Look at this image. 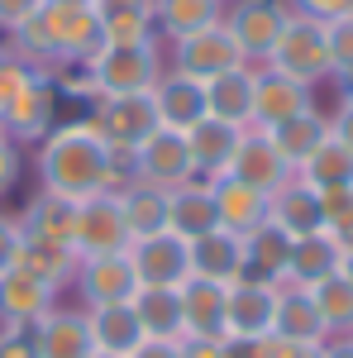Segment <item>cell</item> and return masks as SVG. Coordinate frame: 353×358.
<instances>
[{
    "label": "cell",
    "mask_w": 353,
    "mask_h": 358,
    "mask_svg": "<svg viewBox=\"0 0 353 358\" xmlns=\"http://www.w3.org/2000/svg\"><path fill=\"white\" fill-rule=\"evenodd\" d=\"M320 358H353V334H329L320 344Z\"/></svg>",
    "instance_id": "50"
},
{
    "label": "cell",
    "mask_w": 353,
    "mask_h": 358,
    "mask_svg": "<svg viewBox=\"0 0 353 358\" xmlns=\"http://www.w3.org/2000/svg\"><path fill=\"white\" fill-rule=\"evenodd\" d=\"M124 253H129V268H134L138 287H182L191 277V244L177 239L172 229L129 239Z\"/></svg>",
    "instance_id": "7"
},
{
    "label": "cell",
    "mask_w": 353,
    "mask_h": 358,
    "mask_svg": "<svg viewBox=\"0 0 353 358\" xmlns=\"http://www.w3.org/2000/svg\"><path fill=\"white\" fill-rule=\"evenodd\" d=\"M20 224H24V229H34V234H48V239H57V244H72L77 206H72V201H62V196L38 192L34 201H29V210L20 215Z\"/></svg>",
    "instance_id": "37"
},
{
    "label": "cell",
    "mask_w": 353,
    "mask_h": 358,
    "mask_svg": "<svg viewBox=\"0 0 353 358\" xmlns=\"http://www.w3.org/2000/svg\"><path fill=\"white\" fill-rule=\"evenodd\" d=\"M263 358H320V344H296V339H277V334H268Z\"/></svg>",
    "instance_id": "44"
},
{
    "label": "cell",
    "mask_w": 353,
    "mask_h": 358,
    "mask_svg": "<svg viewBox=\"0 0 353 358\" xmlns=\"http://www.w3.org/2000/svg\"><path fill=\"white\" fill-rule=\"evenodd\" d=\"M206 115L224 120V124H239V129L253 124V62L206 82Z\"/></svg>",
    "instance_id": "29"
},
{
    "label": "cell",
    "mask_w": 353,
    "mask_h": 358,
    "mask_svg": "<svg viewBox=\"0 0 353 358\" xmlns=\"http://www.w3.org/2000/svg\"><path fill=\"white\" fill-rule=\"evenodd\" d=\"M163 57H167L172 72H182V77H191V82H215V77L234 72V67H248L244 48L234 43V34H229L224 20L210 24V29H196V34L177 38V43H167Z\"/></svg>",
    "instance_id": "5"
},
{
    "label": "cell",
    "mask_w": 353,
    "mask_h": 358,
    "mask_svg": "<svg viewBox=\"0 0 353 358\" xmlns=\"http://www.w3.org/2000/svg\"><path fill=\"white\" fill-rule=\"evenodd\" d=\"M268 334L263 339H244V334H224V358H263Z\"/></svg>",
    "instance_id": "48"
},
{
    "label": "cell",
    "mask_w": 353,
    "mask_h": 358,
    "mask_svg": "<svg viewBox=\"0 0 353 358\" xmlns=\"http://www.w3.org/2000/svg\"><path fill=\"white\" fill-rule=\"evenodd\" d=\"M210 196H215V220L219 229H234V234H248L268 220V196L258 187H248L239 177H210Z\"/></svg>",
    "instance_id": "24"
},
{
    "label": "cell",
    "mask_w": 353,
    "mask_h": 358,
    "mask_svg": "<svg viewBox=\"0 0 353 358\" xmlns=\"http://www.w3.org/2000/svg\"><path fill=\"white\" fill-rule=\"evenodd\" d=\"M239 124H224V120H196L187 129V153H191V177L210 182V177H224L229 172V158L239 148Z\"/></svg>",
    "instance_id": "18"
},
{
    "label": "cell",
    "mask_w": 353,
    "mask_h": 358,
    "mask_svg": "<svg viewBox=\"0 0 353 358\" xmlns=\"http://www.w3.org/2000/svg\"><path fill=\"white\" fill-rule=\"evenodd\" d=\"M339 273H344V277L353 282V248H344V268H339Z\"/></svg>",
    "instance_id": "52"
},
{
    "label": "cell",
    "mask_w": 353,
    "mask_h": 358,
    "mask_svg": "<svg viewBox=\"0 0 353 358\" xmlns=\"http://www.w3.org/2000/svg\"><path fill=\"white\" fill-rule=\"evenodd\" d=\"M91 358H115V354H101V349H91Z\"/></svg>",
    "instance_id": "53"
},
{
    "label": "cell",
    "mask_w": 353,
    "mask_h": 358,
    "mask_svg": "<svg viewBox=\"0 0 353 358\" xmlns=\"http://www.w3.org/2000/svg\"><path fill=\"white\" fill-rule=\"evenodd\" d=\"M115 196H120V210H124V224H129L134 239L167 229V192H163V187H153V182H134V177H129Z\"/></svg>",
    "instance_id": "34"
},
{
    "label": "cell",
    "mask_w": 353,
    "mask_h": 358,
    "mask_svg": "<svg viewBox=\"0 0 353 358\" xmlns=\"http://www.w3.org/2000/svg\"><path fill=\"white\" fill-rule=\"evenodd\" d=\"M191 277H210L219 287L248 277L244 234H234V229H210V234L191 239Z\"/></svg>",
    "instance_id": "17"
},
{
    "label": "cell",
    "mask_w": 353,
    "mask_h": 358,
    "mask_svg": "<svg viewBox=\"0 0 353 358\" xmlns=\"http://www.w3.org/2000/svg\"><path fill=\"white\" fill-rule=\"evenodd\" d=\"M86 72L96 96H134V91H153L158 77L167 72V57L158 38L148 43H101L86 57Z\"/></svg>",
    "instance_id": "3"
},
{
    "label": "cell",
    "mask_w": 353,
    "mask_h": 358,
    "mask_svg": "<svg viewBox=\"0 0 353 358\" xmlns=\"http://www.w3.org/2000/svg\"><path fill=\"white\" fill-rule=\"evenodd\" d=\"M5 38L29 67H38L48 77L53 67L86 62L101 48V20H96L91 0H43L24 24L10 29Z\"/></svg>",
    "instance_id": "2"
},
{
    "label": "cell",
    "mask_w": 353,
    "mask_h": 358,
    "mask_svg": "<svg viewBox=\"0 0 353 358\" xmlns=\"http://www.w3.org/2000/svg\"><path fill=\"white\" fill-rule=\"evenodd\" d=\"M287 10L315 20V24H329V20H339V15H353V0H287Z\"/></svg>",
    "instance_id": "41"
},
{
    "label": "cell",
    "mask_w": 353,
    "mask_h": 358,
    "mask_svg": "<svg viewBox=\"0 0 353 358\" xmlns=\"http://www.w3.org/2000/svg\"><path fill=\"white\" fill-rule=\"evenodd\" d=\"M219 20H224V0H153V29L163 43H177Z\"/></svg>",
    "instance_id": "31"
},
{
    "label": "cell",
    "mask_w": 353,
    "mask_h": 358,
    "mask_svg": "<svg viewBox=\"0 0 353 358\" xmlns=\"http://www.w3.org/2000/svg\"><path fill=\"white\" fill-rule=\"evenodd\" d=\"M38 358H91V330H86V310L77 306H53L38 325H29Z\"/></svg>",
    "instance_id": "16"
},
{
    "label": "cell",
    "mask_w": 353,
    "mask_h": 358,
    "mask_svg": "<svg viewBox=\"0 0 353 358\" xmlns=\"http://www.w3.org/2000/svg\"><path fill=\"white\" fill-rule=\"evenodd\" d=\"M34 77H43V72H38V67H29L10 43H0V115H5V106H10V101H15Z\"/></svg>",
    "instance_id": "38"
},
{
    "label": "cell",
    "mask_w": 353,
    "mask_h": 358,
    "mask_svg": "<svg viewBox=\"0 0 353 358\" xmlns=\"http://www.w3.org/2000/svg\"><path fill=\"white\" fill-rule=\"evenodd\" d=\"M291 20V10H287V0H234L229 10H224V24L234 34V43L244 48V57L258 67V62H268L272 43L282 38V29Z\"/></svg>",
    "instance_id": "8"
},
{
    "label": "cell",
    "mask_w": 353,
    "mask_h": 358,
    "mask_svg": "<svg viewBox=\"0 0 353 358\" xmlns=\"http://www.w3.org/2000/svg\"><path fill=\"white\" fill-rule=\"evenodd\" d=\"M310 106H315L310 86L291 82V77H282L272 67H253V129H272V124L310 110Z\"/></svg>",
    "instance_id": "15"
},
{
    "label": "cell",
    "mask_w": 353,
    "mask_h": 358,
    "mask_svg": "<svg viewBox=\"0 0 353 358\" xmlns=\"http://www.w3.org/2000/svg\"><path fill=\"white\" fill-rule=\"evenodd\" d=\"M101 20V43H148L153 29V0H91Z\"/></svg>",
    "instance_id": "28"
},
{
    "label": "cell",
    "mask_w": 353,
    "mask_h": 358,
    "mask_svg": "<svg viewBox=\"0 0 353 358\" xmlns=\"http://www.w3.org/2000/svg\"><path fill=\"white\" fill-rule=\"evenodd\" d=\"M77 248L72 244H57V239H48V234H34V229H24L20 224V248H15V268H24V273L43 277V282H53L57 292L77 277Z\"/></svg>",
    "instance_id": "20"
},
{
    "label": "cell",
    "mask_w": 353,
    "mask_h": 358,
    "mask_svg": "<svg viewBox=\"0 0 353 358\" xmlns=\"http://www.w3.org/2000/svg\"><path fill=\"white\" fill-rule=\"evenodd\" d=\"M129 358H182V344L177 339H143Z\"/></svg>",
    "instance_id": "49"
},
{
    "label": "cell",
    "mask_w": 353,
    "mask_h": 358,
    "mask_svg": "<svg viewBox=\"0 0 353 358\" xmlns=\"http://www.w3.org/2000/svg\"><path fill=\"white\" fill-rule=\"evenodd\" d=\"M325 43H329V62H334V77L353 72V15H339L325 24Z\"/></svg>",
    "instance_id": "39"
},
{
    "label": "cell",
    "mask_w": 353,
    "mask_h": 358,
    "mask_svg": "<svg viewBox=\"0 0 353 358\" xmlns=\"http://www.w3.org/2000/svg\"><path fill=\"white\" fill-rule=\"evenodd\" d=\"M268 220L277 224V229H287L291 239H301V234H315V229H325L320 192H315V187H305L296 172H291V182H282V187L268 196Z\"/></svg>",
    "instance_id": "21"
},
{
    "label": "cell",
    "mask_w": 353,
    "mask_h": 358,
    "mask_svg": "<svg viewBox=\"0 0 353 358\" xmlns=\"http://www.w3.org/2000/svg\"><path fill=\"white\" fill-rule=\"evenodd\" d=\"M244 253H248V277H258V282H287V258H291V234L287 229L263 220L258 229L244 234Z\"/></svg>",
    "instance_id": "33"
},
{
    "label": "cell",
    "mask_w": 353,
    "mask_h": 358,
    "mask_svg": "<svg viewBox=\"0 0 353 358\" xmlns=\"http://www.w3.org/2000/svg\"><path fill=\"white\" fill-rule=\"evenodd\" d=\"M43 0H0V34H10V29H20L38 10Z\"/></svg>",
    "instance_id": "45"
},
{
    "label": "cell",
    "mask_w": 353,
    "mask_h": 358,
    "mask_svg": "<svg viewBox=\"0 0 353 358\" xmlns=\"http://www.w3.org/2000/svg\"><path fill=\"white\" fill-rule=\"evenodd\" d=\"M138 325H143V339H182V296L177 287H138L134 296Z\"/></svg>",
    "instance_id": "32"
},
{
    "label": "cell",
    "mask_w": 353,
    "mask_h": 358,
    "mask_svg": "<svg viewBox=\"0 0 353 358\" xmlns=\"http://www.w3.org/2000/svg\"><path fill=\"white\" fill-rule=\"evenodd\" d=\"M339 268H344V244L329 229L291 239V258H287V282L291 287H315V282H325Z\"/></svg>",
    "instance_id": "26"
},
{
    "label": "cell",
    "mask_w": 353,
    "mask_h": 358,
    "mask_svg": "<svg viewBox=\"0 0 353 358\" xmlns=\"http://www.w3.org/2000/svg\"><path fill=\"white\" fill-rule=\"evenodd\" d=\"M153 106H158V124L187 134L196 120H206V82H191L182 72L167 67L158 86H153Z\"/></svg>",
    "instance_id": "23"
},
{
    "label": "cell",
    "mask_w": 353,
    "mask_h": 358,
    "mask_svg": "<svg viewBox=\"0 0 353 358\" xmlns=\"http://www.w3.org/2000/svg\"><path fill=\"white\" fill-rule=\"evenodd\" d=\"M305 292H310V301H315V310H320L329 334H353V282L349 277L329 273L325 282H315Z\"/></svg>",
    "instance_id": "36"
},
{
    "label": "cell",
    "mask_w": 353,
    "mask_h": 358,
    "mask_svg": "<svg viewBox=\"0 0 353 358\" xmlns=\"http://www.w3.org/2000/svg\"><path fill=\"white\" fill-rule=\"evenodd\" d=\"M167 229H172L177 239H187V244L201 239V234H210V229H219L210 182L191 177V182H182V187L167 192Z\"/></svg>",
    "instance_id": "22"
},
{
    "label": "cell",
    "mask_w": 353,
    "mask_h": 358,
    "mask_svg": "<svg viewBox=\"0 0 353 358\" xmlns=\"http://www.w3.org/2000/svg\"><path fill=\"white\" fill-rule=\"evenodd\" d=\"M296 177L305 187H315V192H334V187H353V153L339 143V138L329 134L305 163L296 167Z\"/></svg>",
    "instance_id": "35"
},
{
    "label": "cell",
    "mask_w": 353,
    "mask_h": 358,
    "mask_svg": "<svg viewBox=\"0 0 353 358\" xmlns=\"http://www.w3.org/2000/svg\"><path fill=\"white\" fill-rule=\"evenodd\" d=\"M129 177H134V182H153V187H163V192L191 182L187 134H177V129H163V124H158V129L134 148V167H129Z\"/></svg>",
    "instance_id": "10"
},
{
    "label": "cell",
    "mask_w": 353,
    "mask_h": 358,
    "mask_svg": "<svg viewBox=\"0 0 353 358\" xmlns=\"http://www.w3.org/2000/svg\"><path fill=\"white\" fill-rule=\"evenodd\" d=\"M334 82H339V101H353V72H339Z\"/></svg>",
    "instance_id": "51"
},
{
    "label": "cell",
    "mask_w": 353,
    "mask_h": 358,
    "mask_svg": "<svg viewBox=\"0 0 353 358\" xmlns=\"http://www.w3.org/2000/svg\"><path fill=\"white\" fill-rule=\"evenodd\" d=\"M53 306H57V287L53 282L24 273V268H10V273L0 277V325L29 330V325H38Z\"/></svg>",
    "instance_id": "14"
},
{
    "label": "cell",
    "mask_w": 353,
    "mask_h": 358,
    "mask_svg": "<svg viewBox=\"0 0 353 358\" xmlns=\"http://www.w3.org/2000/svg\"><path fill=\"white\" fill-rule=\"evenodd\" d=\"M182 296V334L196 339H224V287L210 277H187L177 287Z\"/></svg>",
    "instance_id": "25"
},
{
    "label": "cell",
    "mask_w": 353,
    "mask_h": 358,
    "mask_svg": "<svg viewBox=\"0 0 353 358\" xmlns=\"http://www.w3.org/2000/svg\"><path fill=\"white\" fill-rule=\"evenodd\" d=\"M72 287H77L82 306H106V301H129L138 292V277L129 268V253H96V258L77 263Z\"/></svg>",
    "instance_id": "12"
},
{
    "label": "cell",
    "mask_w": 353,
    "mask_h": 358,
    "mask_svg": "<svg viewBox=\"0 0 353 358\" xmlns=\"http://www.w3.org/2000/svg\"><path fill=\"white\" fill-rule=\"evenodd\" d=\"M20 177H24V153H20V143H15V138L0 134V201L20 187Z\"/></svg>",
    "instance_id": "40"
},
{
    "label": "cell",
    "mask_w": 353,
    "mask_h": 358,
    "mask_svg": "<svg viewBox=\"0 0 353 358\" xmlns=\"http://www.w3.org/2000/svg\"><path fill=\"white\" fill-rule=\"evenodd\" d=\"M129 224L120 210V196L101 192L91 201H77V224H72V248L77 258H96V253H124L129 248Z\"/></svg>",
    "instance_id": "6"
},
{
    "label": "cell",
    "mask_w": 353,
    "mask_h": 358,
    "mask_svg": "<svg viewBox=\"0 0 353 358\" xmlns=\"http://www.w3.org/2000/svg\"><path fill=\"white\" fill-rule=\"evenodd\" d=\"M57 86L48 77H34V82L5 106L0 115V134L15 138V143H43V138L57 129Z\"/></svg>",
    "instance_id": "9"
},
{
    "label": "cell",
    "mask_w": 353,
    "mask_h": 358,
    "mask_svg": "<svg viewBox=\"0 0 353 358\" xmlns=\"http://www.w3.org/2000/svg\"><path fill=\"white\" fill-rule=\"evenodd\" d=\"M277 287H282V282H258V277L229 282V287H224V334H244V339L272 334Z\"/></svg>",
    "instance_id": "11"
},
{
    "label": "cell",
    "mask_w": 353,
    "mask_h": 358,
    "mask_svg": "<svg viewBox=\"0 0 353 358\" xmlns=\"http://www.w3.org/2000/svg\"><path fill=\"white\" fill-rule=\"evenodd\" d=\"M258 67H272V72H282V77H291V82H301V86L315 91L320 82L334 77L325 24H315V20H305V15H291L287 29H282V38L272 43L268 62H258Z\"/></svg>",
    "instance_id": "4"
},
{
    "label": "cell",
    "mask_w": 353,
    "mask_h": 358,
    "mask_svg": "<svg viewBox=\"0 0 353 358\" xmlns=\"http://www.w3.org/2000/svg\"><path fill=\"white\" fill-rule=\"evenodd\" d=\"M268 138L277 143V153L287 158V167L296 172L320 143L329 138V115L320 110V106H310V110H301V115H291V120H282V124H272L268 129Z\"/></svg>",
    "instance_id": "30"
},
{
    "label": "cell",
    "mask_w": 353,
    "mask_h": 358,
    "mask_svg": "<svg viewBox=\"0 0 353 358\" xmlns=\"http://www.w3.org/2000/svg\"><path fill=\"white\" fill-rule=\"evenodd\" d=\"M272 334H277V339H296V344H325L329 339L325 320H320V310H315V301H310L305 287H291V282L277 287Z\"/></svg>",
    "instance_id": "27"
},
{
    "label": "cell",
    "mask_w": 353,
    "mask_h": 358,
    "mask_svg": "<svg viewBox=\"0 0 353 358\" xmlns=\"http://www.w3.org/2000/svg\"><path fill=\"white\" fill-rule=\"evenodd\" d=\"M15 248H20V215L0 210V277L15 268Z\"/></svg>",
    "instance_id": "43"
},
{
    "label": "cell",
    "mask_w": 353,
    "mask_h": 358,
    "mask_svg": "<svg viewBox=\"0 0 353 358\" xmlns=\"http://www.w3.org/2000/svg\"><path fill=\"white\" fill-rule=\"evenodd\" d=\"M86 310V330H91V344L101 354L129 358L143 344V325H138L134 306L129 301H106V306H82Z\"/></svg>",
    "instance_id": "19"
},
{
    "label": "cell",
    "mask_w": 353,
    "mask_h": 358,
    "mask_svg": "<svg viewBox=\"0 0 353 358\" xmlns=\"http://www.w3.org/2000/svg\"><path fill=\"white\" fill-rule=\"evenodd\" d=\"M229 177H239L248 187H258L263 196H272L282 182H291V167L277 153V143L268 138V129H253V124H248L244 134H239L234 158H229Z\"/></svg>",
    "instance_id": "13"
},
{
    "label": "cell",
    "mask_w": 353,
    "mask_h": 358,
    "mask_svg": "<svg viewBox=\"0 0 353 358\" xmlns=\"http://www.w3.org/2000/svg\"><path fill=\"white\" fill-rule=\"evenodd\" d=\"M182 358H224V339H196V334H182Z\"/></svg>",
    "instance_id": "46"
},
{
    "label": "cell",
    "mask_w": 353,
    "mask_h": 358,
    "mask_svg": "<svg viewBox=\"0 0 353 358\" xmlns=\"http://www.w3.org/2000/svg\"><path fill=\"white\" fill-rule=\"evenodd\" d=\"M329 134L353 153V101H339V110L329 115Z\"/></svg>",
    "instance_id": "47"
},
{
    "label": "cell",
    "mask_w": 353,
    "mask_h": 358,
    "mask_svg": "<svg viewBox=\"0 0 353 358\" xmlns=\"http://www.w3.org/2000/svg\"><path fill=\"white\" fill-rule=\"evenodd\" d=\"M129 177L110 163L106 138L91 120H67L38 143V192L62 201H91L101 192H120Z\"/></svg>",
    "instance_id": "1"
},
{
    "label": "cell",
    "mask_w": 353,
    "mask_h": 358,
    "mask_svg": "<svg viewBox=\"0 0 353 358\" xmlns=\"http://www.w3.org/2000/svg\"><path fill=\"white\" fill-rule=\"evenodd\" d=\"M0 358H38L34 334H29V330H15V325H0Z\"/></svg>",
    "instance_id": "42"
}]
</instances>
